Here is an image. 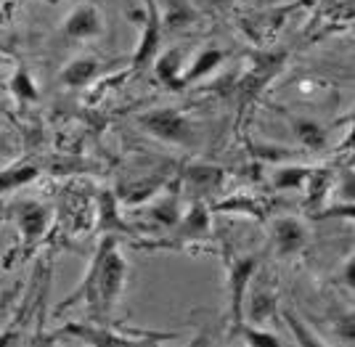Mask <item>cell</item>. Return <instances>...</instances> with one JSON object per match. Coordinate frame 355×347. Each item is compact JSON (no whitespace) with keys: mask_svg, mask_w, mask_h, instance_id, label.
<instances>
[{"mask_svg":"<svg viewBox=\"0 0 355 347\" xmlns=\"http://www.w3.org/2000/svg\"><path fill=\"white\" fill-rule=\"evenodd\" d=\"M270 239H273V247L279 255L289 257L308 247L311 231L295 215H282V217H273V223H270Z\"/></svg>","mask_w":355,"mask_h":347,"instance_id":"7","label":"cell"},{"mask_svg":"<svg viewBox=\"0 0 355 347\" xmlns=\"http://www.w3.org/2000/svg\"><path fill=\"white\" fill-rule=\"evenodd\" d=\"M64 332L74 334V337H83L88 345H98V347H133V345H144L141 339H125L122 334H114V332H109V329H98V326H83V323H77V326H69V329H64Z\"/></svg>","mask_w":355,"mask_h":347,"instance_id":"12","label":"cell"},{"mask_svg":"<svg viewBox=\"0 0 355 347\" xmlns=\"http://www.w3.org/2000/svg\"><path fill=\"white\" fill-rule=\"evenodd\" d=\"M128 273H130V268H128V260L122 255L117 239L112 233H106L93 252V260H90L83 284L74 289L72 297L61 302L59 310L85 300L90 313H96V318H101V321L112 318L114 308L119 305V297L125 292V284H128Z\"/></svg>","mask_w":355,"mask_h":347,"instance_id":"1","label":"cell"},{"mask_svg":"<svg viewBox=\"0 0 355 347\" xmlns=\"http://www.w3.org/2000/svg\"><path fill=\"white\" fill-rule=\"evenodd\" d=\"M8 93L19 104H37L40 101L37 82H35V77H32V72L24 64H16L14 75L8 77Z\"/></svg>","mask_w":355,"mask_h":347,"instance_id":"13","label":"cell"},{"mask_svg":"<svg viewBox=\"0 0 355 347\" xmlns=\"http://www.w3.org/2000/svg\"><path fill=\"white\" fill-rule=\"evenodd\" d=\"M98 231L112 233V231H128V223L119 217V197L114 191L104 188L98 194Z\"/></svg>","mask_w":355,"mask_h":347,"instance_id":"14","label":"cell"},{"mask_svg":"<svg viewBox=\"0 0 355 347\" xmlns=\"http://www.w3.org/2000/svg\"><path fill=\"white\" fill-rule=\"evenodd\" d=\"M209 8H218V11H225V8H231L234 3H239V0H205Z\"/></svg>","mask_w":355,"mask_h":347,"instance_id":"26","label":"cell"},{"mask_svg":"<svg viewBox=\"0 0 355 347\" xmlns=\"http://www.w3.org/2000/svg\"><path fill=\"white\" fill-rule=\"evenodd\" d=\"M104 30H106L104 14L93 3L74 6L72 11L64 16V24H61V32H64L67 40H93V37H101Z\"/></svg>","mask_w":355,"mask_h":347,"instance_id":"5","label":"cell"},{"mask_svg":"<svg viewBox=\"0 0 355 347\" xmlns=\"http://www.w3.org/2000/svg\"><path fill=\"white\" fill-rule=\"evenodd\" d=\"M196 21V11L189 0H170L167 11H162V30L164 32H180L191 27Z\"/></svg>","mask_w":355,"mask_h":347,"instance_id":"18","label":"cell"},{"mask_svg":"<svg viewBox=\"0 0 355 347\" xmlns=\"http://www.w3.org/2000/svg\"><path fill=\"white\" fill-rule=\"evenodd\" d=\"M308 175H311V167L284 165V167H276V170H273L270 183H273V188H279V191H297V188L305 186Z\"/></svg>","mask_w":355,"mask_h":347,"instance_id":"21","label":"cell"},{"mask_svg":"<svg viewBox=\"0 0 355 347\" xmlns=\"http://www.w3.org/2000/svg\"><path fill=\"white\" fill-rule=\"evenodd\" d=\"M302 188L308 191V207L311 210H321L326 197H329V188H331V170L311 167V175H308V181H305Z\"/></svg>","mask_w":355,"mask_h":347,"instance_id":"19","label":"cell"},{"mask_svg":"<svg viewBox=\"0 0 355 347\" xmlns=\"http://www.w3.org/2000/svg\"><path fill=\"white\" fill-rule=\"evenodd\" d=\"M292 130L305 149H324L326 146V127L315 120H292Z\"/></svg>","mask_w":355,"mask_h":347,"instance_id":"23","label":"cell"},{"mask_svg":"<svg viewBox=\"0 0 355 347\" xmlns=\"http://www.w3.org/2000/svg\"><path fill=\"white\" fill-rule=\"evenodd\" d=\"M223 170L215 165H191L186 172H183V181L189 183L191 188L202 191V194H209V191H218L223 186Z\"/></svg>","mask_w":355,"mask_h":347,"instance_id":"17","label":"cell"},{"mask_svg":"<svg viewBox=\"0 0 355 347\" xmlns=\"http://www.w3.org/2000/svg\"><path fill=\"white\" fill-rule=\"evenodd\" d=\"M353 271H355V260H353V257H347V263L342 265L340 281H342V287H347L350 292L355 289V276H353Z\"/></svg>","mask_w":355,"mask_h":347,"instance_id":"25","label":"cell"},{"mask_svg":"<svg viewBox=\"0 0 355 347\" xmlns=\"http://www.w3.org/2000/svg\"><path fill=\"white\" fill-rule=\"evenodd\" d=\"M170 231H173V239H170L173 247L175 244L178 247H186V244L199 242V239H207L209 231H212V215H209L207 204L205 202H193L189 212Z\"/></svg>","mask_w":355,"mask_h":347,"instance_id":"8","label":"cell"},{"mask_svg":"<svg viewBox=\"0 0 355 347\" xmlns=\"http://www.w3.org/2000/svg\"><path fill=\"white\" fill-rule=\"evenodd\" d=\"M260 268L257 255H241L228 265V305H231V326L244 321V302L250 294V284Z\"/></svg>","mask_w":355,"mask_h":347,"instance_id":"4","label":"cell"},{"mask_svg":"<svg viewBox=\"0 0 355 347\" xmlns=\"http://www.w3.org/2000/svg\"><path fill=\"white\" fill-rule=\"evenodd\" d=\"M279 310V300H276V292L270 287H257L252 292L250 305H247V313H244V321L250 323H257V326H266L270 318L276 316Z\"/></svg>","mask_w":355,"mask_h":347,"instance_id":"11","label":"cell"},{"mask_svg":"<svg viewBox=\"0 0 355 347\" xmlns=\"http://www.w3.org/2000/svg\"><path fill=\"white\" fill-rule=\"evenodd\" d=\"M225 51H220V48H205L196 59H193V64L183 72V85H193L196 80H205L207 75H212L218 66H220L223 61H225Z\"/></svg>","mask_w":355,"mask_h":347,"instance_id":"15","label":"cell"},{"mask_svg":"<svg viewBox=\"0 0 355 347\" xmlns=\"http://www.w3.org/2000/svg\"><path fill=\"white\" fill-rule=\"evenodd\" d=\"M154 75L170 91H183V51L180 48H167L159 51V56L154 59Z\"/></svg>","mask_w":355,"mask_h":347,"instance_id":"10","label":"cell"},{"mask_svg":"<svg viewBox=\"0 0 355 347\" xmlns=\"http://www.w3.org/2000/svg\"><path fill=\"white\" fill-rule=\"evenodd\" d=\"M45 3H51V6H56V3H59V0H45Z\"/></svg>","mask_w":355,"mask_h":347,"instance_id":"27","label":"cell"},{"mask_svg":"<svg viewBox=\"0 0 355 347\" xmlns=\"http://www.w3.org/2000/svg\"><path fill=\"white\" fill-rule=\"evenodd\" d=\"M14 220L19 236H21V249L27 252L45 236L48 223H51V210L40 202H21V204H16Z\"/></svg>","mask_w":355,"mask_h":347,"instance_id":"6","label":"cell"},{"mask_svg":"<svg viewBox=\"0 0 355 347\" xmlns=\"http://www.w3.org/2000/svg\"><path fill=\"white\" fill-rule=\"evenodd\" d=\"M138 125L146 130L148 136L164 143H178L186 146L193 141V125L183 112H178L173 106H162V109H148L138 117Z\"/></svg>","mask_w":355,"mask_h":347,"instance_id":"2","label":"cell"},{"mask_svg":"<svg viewBox=\"0 0 355 347\" xmlns=\"http://www.w3.org/2000/svg\"><path fill=\"white\" fill-rule=\"evenodd\" d=\"M234 334H241V339L252 347H282V339L273 332H268L257 323H250V321H239L236 326H231Z\"/></svg>","mask_w":355,"mask_h":347,"instance_id":"22","label":"cell"},{"mask_svg":"<svg viewBox=\"0 0 355 347\" xmlns=\"http://www.w3.org/2000/svg\"><path fill=\"white\" fill-rule=\"evenodd\" d=\"M284 321L289 323V329H292V337H297V345H305V347H324V339H318V334L311 332L300 318L297 313L292 310H284Z\"/></svg>","mask_w":355,"mask_h":347,"instance_id":"24","label":"cell"},{"mask_svg":"<svg viewBox=\"0 0 355 347\" xmlns=\"http://www.w3.org/2000/svg\"><path fill=\"white\" fill-rule=\"evenodd\" d=\"M144 8H146V14H144V32H141V40H138V48H135L133 53L135 72H144V69H148L154 64V59L162 51V37H164L159 3L157 0H144Z\"/></svg>","mask_w":355,"mask_h":347,"instance_id":"3","label":"cell"},{"mask_svg":"<svg viewBox=\"0 0 355 347\" xmlns=\"http://www.w3.org/2000/svg\"><path fill=\"white\" fill-rule=\"evenodd\" d=\"M37 175H40V167L32 165V162H19V165L3 167L0 170V194L24 188L32 181H37Z\"/></svg>","mask_w":355,"mask_h":347,"instance_id":"16","label":"cell"},{"mask_svg":"<svg viewBox=\"0 0 355 347\" xmlns=\"http://www.w3.org/2000/svg\"><path fill=\"white\" fill-rule=\"evenodd\" d=\"M104 72V64L96 56H77L59 72V82L64 88H85Z\"/></svg>","mask_w":355,"mask_h":347,"instance_id":"9","label":"cell"},{"mask_svg":"<svg viewBox=\"0 0 355 347\" xmlns=\"http://www.w3.org/2000/svg\"><path fill=\"white\" fill-rule=\"evenodd\" d=\"M146 217L154 223V226L164 228V231H170V228L175 226L178 220H180V207H178V197H162L157 199V202H151L146 207Z\"/></svg>","mask_w":355,"mask_h":347,"instance_id":"20","label":"cell"}]
</instances>
